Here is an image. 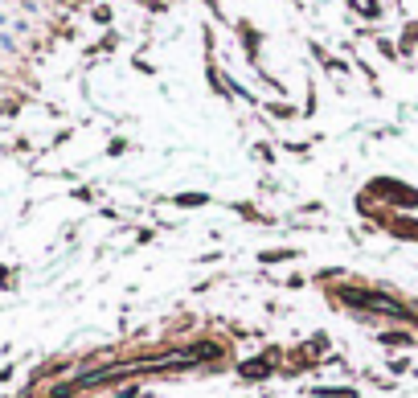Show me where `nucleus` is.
<instances>
[]
</instances>
